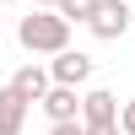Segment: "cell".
<instances>
[{
	"label": "cell",
	"mask_w": 135,
	"mask_h": 135,
	"mask_svg": "<svg viewBox=\"0 0 135 135\" xmlns=\"http://www.w3.org/2000/svg\"><path fill=\"white\" fill-rule=\"evenodd\" d=\"M16 38H22L27 54H54V49L70 43V22H65L54 6H43V11H32V16L16 22Z\"/></svg>",
	"instance_id": "1"
},
{
	"label": "cell",
	"mask_w": 135,
	"mask_h": 135,
	"mask_svg": "<svg viewBox=\"0 0 135 135\" xmlns=\"http://www.w3.org/2000/svg\"><path fill=\"white\" fill-rule=\"evenodd\" d=\"M49 81H65V86H86L92 81V54H81V49H54L49 54Z\"/></svg>",
	"instance_id": "2"
},
{
	"label": "cell",
	"mask_w": 135,
	"mask_h": 135,
	"mask_svg": "<svg viewBox=\"0 0 135 135\" xmlns=\"http://www.w3.org/2000/svg\"><path fill=\"white\" fill-rule=\"evenodd\" d=\"M86 27H92V38H103V43L124 38L130 32V6L124 0H97V11L86 16Z\"/></svg>",
	"instance_id": "3"
},
{
	"label": "cell",
	"mask_w": 135,
	"mask_h": 135,
	"mask_svg": "<svg viewBox=\"0 0 135 135\" xmlns=\"http://www.w3.org/2000/svg\"><path fill=\"white\" fill-rule=\"evenodd\" d=\"M38 108L49 114V124H54V119H81V92L65 86V81H49V92L38 97Z\"/></svg>",
	"instance_id": "4"
},
{
	"label": "cell",
	"mask_w": 135,
	"mask_h": 135,
	"mask_svg": "<svg viewBox=\"0 0 135 135\" xmlns=\"http://www.w3.org/2000/svg\"><path fill=\"white\" fill-rule=\"evenodd\" d=\"M11 92H16L22 103H38V97L49 92V70H43V65H22V70L11 76Z\"/></svg>",
	"instance_id": "5"
},
{
	"label": "cell",
	"mask_w": 135,
	"mask_h": 135,
	"mask_svg": "<svg viewBox=\"0 0 135 135\" xmlns=\"http://www.w3.org/2000/svg\"><path fill=\"white\" fill-rule=\"evenodd\" d=\"M27 108H32V103H22V97L11 92V81H6V86H0V135H22Z\"/></svg>",
	"instance_id": "6"
},
{
	"label": "cell",
	"mask_w": 135,
	"mask_h": 135,
	"mask_svg": "<svg viewBox=\"0 0 135 135\" xmlns=\"http://www.w3.org/2000/svg\"><path fill=\"white\" fill-rule=\"evenodd\" d=\"M81 119H86V124H92V119H119V97L108 92V86L81 92Z\"/></svg>",
	"instance_id": "7"
},
{
	"label": "cell",
	"mask_w": 135,
	"mask_h": 135,
	"mask_svg": "<svg viewBox=\"0 0 135 135\" xmlns=\"http://www.w3.org/2000/svg\"><path fill=\"white\" fill-rule=\"evenodd\" d=\"M54 11H60L65 22H86V16L97 11V0H54Z\"/></svg>",
	"instance_id": "8"
},
{
	"label": "cell",
	"mask_w": 135,
	"mask_h": 135,
	"mask_svg": "<svg viewBox=\"0 0 135 135\" xmlns=\"http://www.w3.org/2000/svg\"><path fill=\"white\" fill-rule=\"evenodd\" d=\"M81 130H86V135H119V119H92V124L81 119Z\"/></svg>",
	"instance_id": "9"
},
{
	"label": "cell",
	"mask_w": 135,
	"mask_h": 135,
	"mask_svg": "<svg viewBox=\"0 0 135 135\" xmlns=\"http://www.w3.org/2000/svg\"><path fill=\"white\" fill-rule=\"evenodd\" d=\"M119 135H135V97L119 103Z\"/></svg>",
	"instance_id": "10"
},
{
	"label": "cell",
	"mask_w": 135,
	"mask_h": 135,
	"mask_svg": "<svg viewBox=\"0 0 135 135\" xmlns=\"http://www.w3.org/2000/svg\"><path fill=\"white\" fill-rule=\"evenodd\" d=\"M49 135H86V130H81V119H54Z\"/></svg>",
	"instance_id": "11"
},
{
	"label": "cell",
	"mask_w": 135,
	"mask_h": 135,
	"mask_svg": "<svg viewBox=\"0 0 135 135\" xmlns=\"http://www.w3.org/2000/svg\"><path fill=\"white\" fill-rule=\"evenodd\" d=\"M130 32H135V6H130Z\"/></svg>",
	"instance_id": "12"
},
{
	"label": "cell",
	"mask_w": 135,
	"mask_h": 135,
	"mask_svg": "<svg viewBox=\"0 0 135 135\" xmlns=\"http://www.w3.org/2000/svg\"><path fill=\"white\" fill-rule=\"evenodd\" d=\"M0 11H6V6H0ZM0 32H6V16H0Z\"/></svg>",
	"instance_id": "13"
},
{
	"label": "cell",
	"mask_w": 135,
	"mask_h": 135,
	"mask_svg": "<svg viewBox=\"0 0 135 135\" xmlns=\"http://www.w3.org/2000/svg\"><path fill=\"white\" fill-rule=\"evenodd\" d=\"M0 6H16V0H0Z\"/></svg>",
	"instance_id": "14"
},
{
	"label": "cell",
	"mask_w": 135,
	"mask_h": 135,
	"mask_svg": "<svg viewBox=\"0 0 135 135\" xmlns=\"http://www.w3.org/2000/svg\"><path fill=\"white\" fill-rule=\"evenodd\" d=\"M38 6H54V0H38Z\"/></svg>",
	"instance_id": "15"
}]
</instances>
